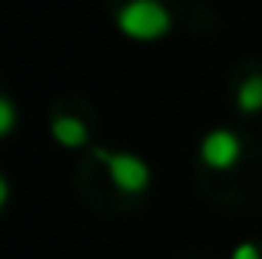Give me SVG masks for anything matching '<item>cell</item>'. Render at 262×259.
Wrapping results in <instances>:
<instances>
[{
    "label": "cell",
    "instance_id": "1",
    "mask_svg": "<svg viewBox=\"0 0 262 259\" xmlns=\"http://www.w3.org/2000/svg\"><path fill=\"white\" fill-rule=\"evenodd\" d=\"M169 24H173L169 10L156 0H129L116 13V27L133 40H156L169 30Z\"/></svg>",
    "mask_w": 262,
    "mask_h": 259
},
{
    "label": "cell",
    "instance_id": "5",
    "mask_svg": "<svg viewBox=\"0 0 262 259\" xmlns=\"http://www.w3.org/2000/svg\"><path fill=\"white\" fill-rule=\"evenodd\" d=\"M236 106H239V113H259L262 110V73L243 80V87L236 90Z\"/></svg>",
    "mask_w": 262,
    "mask_h": 259
},
{
    "label": "cell",
    "instance_id": "6",
    "mask_svg": "<svg viewBox=\"0 0 262 259\" xmlns=\"http://www.w3.org/2000/svg\"><path fill=\"white\" fill-rule=\"evenodd\" d=\"M13 126H17V106L7 97H0V136L13 133Z\"/></svg>",
    "mask_w": 262,
    "mask_h": 259
},
{
    "label": "cell",
    "instance_id": "4",
    "mask_svg": "<svg viewBox=\"0 0 262 259\" xmlns=\"http://www.w3.org/2000/svg\"><path fill=\"white\" fill-rule=\"evenodd\" d=\"M50 133H53V140H57L60 146H70V149H77V146H83V143H86V126H83V120H80V117H70V113H60V117H53Z\"/></svg>",
    "mask_w": 262,
    "mask_h": 259
},
{
    "label": "cell",
    "instance_id": "7",
    "mask_svg": "<svg viewBox=\"0 0 262 259\" xmlns=\"http://www.w3.org/2000/svg\"><path fill=\"white\" fill-rule=\"evenodd\" d=\"M232 259H262V256H259L256 243H239V246L232 249Z\"/></svg>",
    "mask_w": 262,
    "mask_h": 259
},
{
    "label": "cell",
    "instance_id": "8",
    "mask_svg": "<svg viewBox=\"0 0 262 259\" xmlns=\"http://www.w3.org/2000/svg\"><path fill=\"white\" fill-rule=\"evenodd\" d=\"M7 200H10V183L0 176V209H4V203H7Z\"/></svg>",
    "mask_w": 262,
    "mask_h": 259
},
{
    "label": "cell",
    "instance_id": "2",
    "mask_svg": "<svg viewBox=\"0 0 262 259\" xmlns=\"http://www.w3.org/2000/svg\"><path fill=\"white\" fill-rule=\"evenodd\" d=\"M96 160L106 166L110 180H113L116 189H123V193H143V189L149 186V180H153L149 166L133 153H106V149H96Z\"/></svg>",
    "mask_w": 262,
    "mask_h": 259
},
{
    "label": "cell",
    "instance_id": "3",
    "mask_svg": "<svg viewBox=\"0 0 262 259\" xmlns=\"http://www.w3.org/2000/svg\"><path fill=\"white\" fill-rule=\"evenodd\" d=\"M239 149L243 146H239V136L232 130H212V133H206L203 146H199V156L212 169H229V166H236Z\"/></svg>",
    "mask_w": 262,
    "mask_h": 259
}]
</instances>
